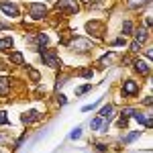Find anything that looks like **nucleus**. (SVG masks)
Returning <instances> with one entry per match:
<instances>
[{"instance_id":"obj_16","label":"nucleus","mask_w":153,"mask_h":153,"mask_svg":"<svg viewBox=\"0 0 153 153\" xmlns=\"http://www.w3.org/2000/svg\"><path fill=\"white\" fill-rule=\"evenodd\" d=\"M90 127H92V129H100V127H102V118H94V120H90Z\"/></svg>"},{"instance_id":"obj_21","label":"nucleus","mask_w":153,"mask_h":153,"mask_svg":"<svg viewBox=\"0 0 153 153\" xmlns=\"http://www.w3.org/2000/svg\"><path fill=\"white\" fill-rule=\"evenodd\" d=\"M131 114H135V110H133V108H125V110H123V114H120V118H129Z\"/></svg>"},{"instance_id":"obj_6","label":"nucleus","mask_w":153,"mask_h":153,"mask_svg":"<svg viewBox=\"0 0 153 153\" xmlns=\"http://www.w3.org/2000/svg\"><path fill=\"white\" fill-rule=\"evenodd\" d=\"M37 120H41V114L37 112V110H29L27 114H23V123L25 125H33Z\"/></svg>"},{"instance_id":"obj_24","label":"nucleus","mask_w":153,"mask_h":153,"mask_svg":"<svg viewBox=\"0 0 153 153\" xmlns=\"http://www.w3.org/2000/svg\"><path fill=\"white\" fill-rule=\"evenodd\" d=\"M6 123H8L6 114H4V112H0V125H6Z\"/></svg>"},{"instance_id":"obj_13","label":"nucleus","mask_w":153,"mask_h":153,"mask_svg":"<svg viewBox=\"0 0 153 153\" xmlns=\"http://www.w3.org/2000/svg\"><path fill=\"white\" fill-rule=\"evenodd\" d=\"M10 61H12V63H16V65H23V53L14 51V53L10 55Z\"/></svg>"},{"instance_id":"obj_2","label":"nucleus","mask_w":153,"mask_h":153,"mask_svg":"<svg viewBox=\"0 0 153 153\" xmlns=\"http://www.w3.org/2000/svg\"><path fill=\"white\" fill-rule=\"evenodd\" d=\"M29 12H31V16H33L35 21H41V19L47 14V8H45V4H41V2H33V4L29 6Z\"/></svg>"},{"instance_id":"obj_7","label":"nucleus","mask_w":153,"mask_h":153,"mask_svg":"<svg viewBox=\"0 0 153 153\" xmlns=\"http://www.w3.org/2000/svg\"><path fill=\"white\" fill-rule=\"evenodd\" d=\"M71 47H74V49H78V51H86V49H90V47H92V43H90L88 39H76V41L71 43Z\"/></svg>"},{"instance_id":"obj_11","label":"nucleus","mask_w":153,"mask_h":153,"mask_svg":"<svg viewBox=\"0 0 153 153\" xmlns=\"http://www.w3.org/2000/svg\"><path fill=\"white\" fill-rule=\"evenodd\" d=\"M12 39L8 37V39H0V51H6V49H12Z\"/></svg>"},{"instance_id":"obj_26","label":"nucleus","mask_w":153,"mask_h":153,"mask_svg":"<svg viewBox=\"0 0 153 153\" xmlns=\"http://www.w3.org/2000/svg\"><path fill=\"white\" fill-rule=\"evenodd\" d=\"M139 47H141V45H139V43H135V41H133V45H131V51H139Z\"/></svg>"},{"instance_id":"obj_23","label":"nucleus","mask_w":153,"mask_h":153,"mask_svg":"<svg viewBox=\"0 0 153 153\" xmlns=\"http://www.w3.org/2000/svg\"><path fill=\"white\" fill-rule=\"evenodd\" d=\"M29 76H31V78H33L35 82L39 80V71H37V70H29Z\"/></svg>"},{"instance_id":"obj_3","label":"nucleus","mask_w":153,"mask_h":153,"mask_svg":"<svg viewBox=\"0 0 153 153\" xmlns=\"http://www.w3.org/2000/svg\"><path fill=\"white\" fill-rule=\"evenodd\" d=\"M70 10V12H78V4L76 0H57V10Z\"/></svg>"},{"instance_id":"obj_17","label":"nucleus","mask_w":153,"mask_h":153,"mask_svg":"<svg viewBox=\"0 0 153 153\" xmlns=\"http://www.w3.org/2000/svg\"><path fill=\"white\" fill-rule=\"evenodd\" d=\"M70 137H71V139H80V137H82V129H80V127H78V129H74L70 133Z\"/></svg>"},{"instance_id":"obj_8","label":"nucleus","mask_w":153,"mask_h":153,"mask_svg":"<svg viewBox=\"0 0 153 153\" xmlns=\"http://www.w3.org/2000/svg\"><path fill=\"white\" fill-rule=\"evenodd\" d=\"M135 118H137V123L143 125V127H147V129H151L153 127V120L151 117H147V114H141V112H135Z\"/></svg>"},{"instance_id":"obj_15","label":"nucleus","mask_w":153,"mask_h":153,"mask_svg":"<svg viewBox=\"0 0 153 153\" xmlns=\"http://www.w3.org/2000/svg\"><path fill=\"white\" fill-rule=\"evenodd\" d=\"M131 31H133L131 21H125V23H123V33H125V35H131Z\"/></svg>"},{"instance_id":"obj_19","label":"nucleus","mask_w":153,"mask_h":153,"mask_svg":"<svg viewBox=\"0 0 153 153\" xmlns=\"http://www.w3.org/2000/svg\"><path fill=\"white\" fill-rule=\"evenodd\" d=\"M90 88H92V84H86V86H80V88L76 90V94H84V92H88Z\"/></svg>"},{"instance_id":"obj_29","label":"nucleus","mask_w":153,"mask_h":153,"mask_svg":"<svg viewBox=\"0 0 153 153\" xmlns=\"http://www.w3.org/2000/svg\"><path fill=\"white\" fill-rule=\"evenodd\" d=\"M151 102H153L151 96H147V98H145V106H151Z\"/></svg>"},{"instance_id":"obj_14","label":"nucleus","mask_w":153,"mask_h":153,"mask_svg":"<svg viewBox=\"0 0 153 153\" xmlns=\"http://www.w3.org/2000/svg\"><path fill=\"white\" fill-rule=\"evenodd\" d=\"M6 92H8V80L0 76V94H6Z\"/></svg>"},{"instance_id":"obj_22","label":"nucleus","mask_w":153,"mask_h":153,"mask_svg":"<svg viewBox=\"0 0 153 153\" xmlns=\"http://www.w3.org/2000/svg\"><path fill=\"white\" fill-rule=\"evenodd\" d=\"M80 74H82V78H92V76H94V74H92V70H82Z\"/></svg>"},{"instance_id":"obj_1","label":"nucleus","mask_w":153,"mask_h":153,"mask_svg":"<svg viewBox=\"0 0 153 153\" xmlns=\"http://www.w3.org/2000/svg\"><path fill=\"white\" fill-rule=\"evenodd\" d=\"M41 57H43V61L47 63L49 68H59L57 53H55L53 49H41Z\"/></svg>"},{"instance_id":"obj_5","label":"nucleus","mask_w":153,"mask_h":153,"mask_svg":"<svg viewBox=\"0 0 153 153\" xmlns=\"http://www.w3.org/2000/svg\"><path fill=\"white\" fill-rule=\"evenodd\" d=\"M137 90H139V86H137V82H133V80H127L125 86H123V94H125V96L137 94Z\"/></svg>"},{"instance_id":"obj_20","label":"nucleus","mask_w":153,"mask_h":153,"mask_svg":"<svg viewBox=\"0 0 153 153\" xmlns=\"http://www.w3.org/2000/svg\"><path fill=\"white\" fill-rule=\"evenodd\" d=\"M37 41H39V45L43 47V45H47V41H49V39H47V35H43V33H41V35L37 37Z\"/></svg>"},{"instance_id":"obj_28","label":"nucleus","mask_w":153,"mask_h":153,"mask_svg":"<svg viewBox=\"0 0 153 153\" xmlns=\"http://www.w3.org/2000/svg\"><path fill=\"white\" fill-rule=\"evenodd\" d=\"M143 2H147V0H131V4L135 6V4H143Z\"/></svg>"},{"instance_id":"obj_18","label":"nucleus","mask_w":153,"mask_h":153,"mask_svg":"<svg viewBox=\"0 0 153 153\" xmlns=\"http://www.w3.org/2000/svg\"><path fill=\"white\" fill-rule=\"evenodd\" d=\"M139 135H141V133H139V131H135V133H131L129 137H125V143H131V141H135V139H137V137H139Z\"/></svg>"},{"instance_id":"obj_4","label":"nucleus","mask_w":153,"mask_h":153,"mask_svg":"<svg viewBox=\"0 0 153 153\" xmlns=\"http://www.w3.org/2000/svg\"><path fill=\"white\" fill-rule=\"evenodd\" d=\"M0 10L8 16H19V8L12 4V2H0Z\"/></svg>"},{"instance_id":"obj_12","label":"nucleus","mask_w":153,"mask_h":153,"mask_svg":"<svg viewBox=\"0 0 153 153\" xmlns=\"http://www.w3.org/2000/svg\"><path fill=\"white\" fill-rule=\"evenodd\" d=\"M110 117H112V106L108 104L100 110V118H108V120H110Z\"/></svg>"},{"instance_id":"obj_25","label":"nucleus","mask_w":153,"mask_h":153,"mask_svg":"<svg viewBox=\"0 0 153 153\" xmlns=\"http://www.w3.org/2000/svg\"><path fill=\"white\" fill-rule=\"evenodd\" d=\"M57 100H59V104H65V102H68V98H65L63 94H59V98H57Z\"/></svg>"},{"instance_id":"obj_27","label":"nucleus","mask_w":153,"mask_h":153,"mask_svg":"<svg viewBox=\"0 0 153 153\" xmlns=\"http://www.w3.org/2000/svg\"><path fill=\"white\" fill-rule=\"evenodd\" d=\"M112 45H125V39H117V41H112Z\"/></svg>"},{"instance_id":"obj_10","label":"nucleus","mask_w":153,"mask_h":153,"mask_svg":"<svg viewBox=\"0 0 153 153\" xmlns=\"http://www.w3.org/2000/svg\"><path fill=\"white\" fill-rule=\"evenodd\" d=\"M145 39H147V31H145V29H139V31L135 33V43H139V45H141Z\"/></svg>"},{"instance_id":"obj_9","label":"nucleus","mask_w":153,"mask_h":153,"mask_svg":"<svg viewBox=\"0 0 153 153\" xmlns=\"http://www.w3.org/2000/svg\"><path fill=\"white\" fill-rule=\"evenodd\" d=\"M135 70L145 76V74H149V65H147L145 61H141V59H139V61H135Z\"/></svg>"}]
</instances>
